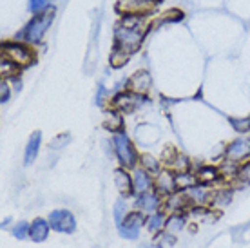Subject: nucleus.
<instances>
[{"instance_id": "obj_1", "label": "nucleus", "mask_w": 250, "mask_h": 248, "mask_svg": "<svg viewBox=\"0 0 250 248\" xmlns=\"http://www.w3.org/2000/svg\"><path fill=\"white\" fill-rule=\"evenodd\" d=\"M145 37V24L144 19L138 15H125L124 19L120 20L114 31V47L125 51L132 55L134 51L142 45Z\"/></svg>"}, {"instance_id": "obj_2", "label": "nucleus", "mask_w": 250, "mask_h": 248, "mask_svg": "<svg viewBox=\"0 0 250 248\" xmlns=\"http://www.w3.org/2000/svg\"><path fill=\"white\" fill-rule=\"evenodd\" d=\"M114 154L118 158L120 167L124 168H136V163H140V156H138L134 145H132L131 138L125 132H118L113 138Z\"/></svg>"}, {"instance_id": "obj_3", "label": "nucleus", "mask_w": 250, "mask_h": 248, "mask_svg": "<svg viewBox=\"0 0 250 248\" xmlns=\"http://www.w3.org/2000/svg\"><path fill=\"white\" fill-rule=\"evenodd\" d=\"M53 19H55V11H53V9L40 13L38 17H35V19L24 27L22 38L29 43H38L44 38L45 31L49 29V25L53 24Z\"/></svg>"}, {"instance_id": "obj_4", "label": "nucleus", "mask_w": 250, "mask_h": 248, "mask_svg": "<svg viewBox=\"0 0 250 248\" xmlns=\"http://www.w3.org/2000/svg\"><path fill=\"white\" fill-rule=\"evenodd\" d=\"M2 56H6L7 60H11L15 65L22 67H29L35 62V55L27 45L22 43H13V42H4L2 43Z\"/></svg>"}, {"instance_id": "obj_5", "label": "nucleus", "mask_w": 250, "mask_h": 248, "mask_svg": "<svg viewBox=\"0 0 250 248\" xmlns=\"http://www.w3.org/2000/svg\"><path fill=\"white\" fill-rule=\"evenodd\" d=\"M47 221H49L51 228L55 230V232H58V234H67V236H71V234L76 232V217L67 208L51 210Z\"/></svg>"}, {"instance_id": "obj_6", "label": "nucleus", "mask_w": 250, "mask_h": 248, "mask_svg": "<svg viewBox=\"0 0 250 248\" xmlns=\"http://www.w3.org/2000/svg\"><path fill=\"white\" fill-rule=\"evenodd\" d=\"M145 223H147V217L144 216V212H129V216L118 225L120 237H124L127 241H134L140 237V230H142V227H145Z\"/></svg>"}, {"instance_id": "obj_7", "label": "nucleus", "mask_w": 250, "mask_h": 248, "mask_svg": "<svg viewBox=\"0 0 250 248\" xmlns=\"http://www.w3.org/2000/svg\"><path fill=\"white\" fill-rule=\"evenodd\" d=\"M154 192H158L162 198H169L174 192H178V186H176V172L170 168L160 170L154 178Z\"/></svg>"}, {"instance_id": "obj_8", "label": "nucleus", "mask_w": 250, "mask_h": 248, "mask_svg": "<svg viewBox=\"0 0 250 248\" xmlns=\"http://www.w3.org/2000/svg\"><path fill=\"white\" fill-rule=\"evenodd\" d=\"M250 158V140L249 138H238L227 147L225 160L229 163H239Z\"/></svg>"}, {"instance_id": "obj_9", "label": "nucleus", "mask_w": 250, "mask_h": 248, "mask_svg": "<svg viewBox=\"0 0 250 248\" xmlns=\"http://www.w3.org/2000/svg\"><path fill=\"white\" fill-rule=\"evenodd\" d=\"M134 207H136V210L144 212V214H147V216H150V214H154V212H160L163 207V201H162V196L158 192H154V190H149V192L145 194H140L136 198V203H134Z\"/></svg>"}, {"instance_id": "obj_10", "label": "nucleus", "mask_w": 250, "mask_h": 248, "mask_svg": "<svg viewBox=\"0 0 250 248\" xmlns=\"http://www.w3.org/2000/svg\"><path fill=\"white\" fill-rule=\"evenodd\" d=\"M188 201L192 207H210L212 205V198H214V190H210L207 185H194L192 188L185 190Z\"/></svg>"}, {"instance_id": "obj_11", "label": "nucleus", "mask_w": 250, "mask_h": 248, "mask_svg": "<svg viewBox=\"0 0 250 248\" xmlns=\"http://www.w3.org/2000/svg\"><path fill=\"white\" fill-rule=\"evenodd\" d=\"M132 185H134V194L140 196L149 190H154V178L142 167H136L132 170Z\"/></svg>"}, {"instance_id": "obj_12", "label": "nucleus", "mask_w": 250, "mask_h": 248, "mask_svg": "<svg viewBox=\"0 0 250 248\" xmlns=\"http://www.w3.org/2000/svg\"><path fill=\"white\" fill-rule=\"evenodd\" d=\"M144 96L142 94H136V93H131V91H127V93H122V94H116L113 98V109L120 112H131L134 107L138 105V102H144Z\"/></svg>"}, {"instance_id": "obj_13", "label": "nucleus", "mask_w": 250, "mask_h": 248, "mask_svg": "<svg viewBox=\"0 0 250 248\" xmlns=\"http://www.w3.org/2000/svg\"><path fill=\"white\" fill-rule=\"evenodd\" d=\"M127 85H129V91H131V93H136L144 96V94H147L150 91L152 80H150V75L147 71H138V73H134V75L129 78Z\"/></svg>"}, {"instance_id": "obj_14", "label": "nucleus", "mask_w": 250, "mask_h": 248, "mask_svg": "<svg viewBox=\"0 0 250 248\" xmlns=\"http://www.w3.org/2000/svg\"><path fill=\"white\" fill-rule=\"evenodd\" d=\"M114 183L122 198H129L134 194V185H132V174L127 172V168L120 167L114 170Z\"/></svg>"}, {"instance_id": "obj_15", "label": "nucleus", "mask_w": 250, "mask_h": 248, "mask_svg": "<svg viewBox=\"0 0 250 248\" xmlns=\"http://www.w3.org/2000/svg\"><path fill=\"white\" fill-rule=\"evenodd\" d=\"M154 6H156L154 0H129V2H124V4H118V9H122L125 15L142 17L145 13H149Z\"/></svg>"}, {"instance_id": "obj_16", "label": "nucleus", "mask_w": 250, "mask_h": 248, "mask_svg": "<svg viewBox=\"0 0 250 248\" xmlns=\"http://www.w3.org/2000/svg\"><path fill=\"white\" fill-rule=\"evenodd\" d=\"M40 145H42V132L40 130H35L29 140H27V145H25V152H24V165L29 167L33 165V162L37 160L38 152H40Z\"/></svg>"}, {"instance_id": "obj_17", "label": "nucleus", "mask_w": 250, "mask_h": 248, "mask_svg": "<svg viewBox=\"0 0 250 248\" xmlns=\"http://www.w3.org/2000/svg\"><path fill=\"white\" fill-rule=\"evenodd\" d=\"M163 207L174 214V212H185L192 205H190V201H188L187 194L182 192V190H178V192H174L172 196L165 198V205Z\"/></svg>"}, {"instance_id": "obj_18", "label": "nucleus", "mask_w": 250, "mask_h": 248, "mask_svg": "<svg viewBox=\"0 0 250 248\" xmlns=\"http://www.w3.org/2000/svg\"><path fill=\"white\" fill-rule=\"evenodd\" d=\"M49 230L51 225L47 219L44 217H37L31 223V234H29V239H33L35 243H42L49 237Z\"/></svg>"}, {"instance_id": "obj_19", "label": "nucleus", "mask_w": 250, "mask_h": 248, "mask_svg": "<svg viewBox=\"0 0 250 248\" xmlns=\"http://www.w3.org/2000/svg\"><path fill=\"white\" fill-rule=\"evenodd\" d=\"M104 127H105L109 132H124V118H122V112L116 111V109H111V111L105 112V120H104Z\"/></svg>"}, {"instance_id": "obj_20", "label": "nucleus", "mask_w": 250, "mask_h": 248, "mask_svg": "<svg viewBox=\"0 0 250 248\" xmlns=\"http://www.w3.org/2000/svg\"><path fill=\"white\" fill-rule=\"evenodd\" d=\"M185 225H187V216H185V212H174V214L167 216L165 232H169V234L176 236V234H180V230L185 228Z\"/></svg>"}, {"instance_id": "obj_21", "label": "nucleus", "mask_w": 250, "mask_h": 248, "mask_svg": "<svg viewBox=\"0 0 250 248\" xmlns=\"http://www.w3.org/2000/svg\"><path fill=\"white\" fill-rule=\"evenodd\" d=\"M196 180L201 185H212L219 180V170L216 167H210V165H205V167H200L198 172H196Z\"/></svg>"}, {"instance_id": "obj_22", "label": "nucleus", "mask_w": 250, "mask_h": 248, "mask_svg": "<svg viewBox=\"0 0 250 248\" xmlns=\"http://www.w3.org/2000/svg\"><path fill=\"white\" fill-rule=\"evenodd\" d=\"M165 223H167V216H165V212H154V214H150L147 216V230H149L150 234H158V232H162L165 230Z\"/></svg>"}, {"instance_id": "obj_23", "label": "nucleus", "mask_w": 250, "mask_h": 248, "mask_svg": "<svg viewBox=\"0 0 250 248\" xmlns=\"http://www.w3.org/2000/svg\"><path fill=\"white\" fill-rule=\"evenodd\" d=\"M165 162H167V165L170 167V170H174L176 174L188 172V168H190V162H188L183 154H178V152H176L172 158H165Z\"/></svg>"}, {"instance_id": "obj_24", "label": "nucleus", "mask_w": 250, "mask_h": 248, "mask_svg": "<svg viewBox=\"0 0 250 248\" xmlns=\"http://www.w3.org/2000/svg\"><path fill=\"white\" fill-rule=\"evenodd\" d=\"M194 185H198V180H196V174H190V172H180L176 174V186H178V190H188V188H192Z\"/></svg>"}, {"instance_id": "obj_25", "label": "nucleus", "mask_w": 250, "mask_h": 248, "mask_svg": "<svg viewBox=\"0 0 250 248\" xmlns=\"http://www.w3.org/2000/svg\"><path fill=\"white\" fill-rule=\"evenodd\" d=\"M230 201H232V190L230 188H219V190H214L212 205L227 207V205H230Z\"/></svg>"}, {"instance_id": "obj_26", "label": "nucleus", "mask_w": 250, "mask_h": 248, "mask_svg": "<svg viewBox=\"0 0 250 248\" xmlns=\"http://www.w3.org/2000/svg\"><path fill=\"white\" fill-rule=\"evenodd\" d=\"M129 56H131L129 53H125V51L118 49V47H114L113 53H111V56H109V63H111L114 69H120V67H124L125 63H127Z\"/></svg>"}, {"instance_id": "obj_27", "label": "nucleus", "mask_w": 250, "mask_h": 248, "mask_svg": "<svg viewBox=\"0 0 250 248\" xmlns=\"http://www.w3.org/2000/svg\"><path fill=\"white\" fill-rule=\"evenodd\" d=\"M113 214H114V223H116V227H118L122 221H124L125 217L129 216V205L125 203V199L124 198H120L116 203H114V210H113Z\"/></svg>"}, {"instance_id": "obj_28", "label": "nucleus", "mask_w": 250, "mask_h": 248, "mask_svg": "<svg viewBox=\"0 0 250 248\" xmlns=\"http://www.w3.org/2000/svg\"><path fill=\"white\" fill-rule=\"evenodd\" d=\"M140 167L147 170L149 174H158L160 172V163L156 162V158H152L150 154H142L140 156Z\"/></svg>"}, {"instance_id": "obj_29", "label": "nucleus", "mask_w": 250, "mask_h": 248, "mask_svg": "<svg viewBox=\"0 0 250 248\" xmlns=\"http://www.w3.org/2000/svg\"><path fill=\"white\" fill-rule=\"evenodd\" d=\"M19 65H15L11 60H7L6 56H2V60H0V71H2V76L4 78H15V76L19 75Z\"/></svg>"}, {"instance_id": "obj_30", "label": "nucleus", "mask_w": 250, "mask_h": 248, "mask_svg": "<svg viewBox=\"0 0 250 248\" xmlns=\"http://www.w3.org/2000/svg\"><path fill=\"white\" fill-rule=\"evenodd\" d=\"M11 234H13V237H17V239H20V241H22V239H27L29 234H31V223L20 221V223H17L11 228Z\"/></svg>"}, {"instance_id": "obj_31", "label": "nucleus", "mask_w": 250, "mask_h": 248, "mask_svg": "<svg viewBox=\"0 0 250 248\" xmlns=\"http://www.w3.org/2000/svg\"><path fill=\"white\" fill-rule=\"evenodd\" d=\"M230 125L234 127V130L245 134V132L250 130V116H245V118H230Z\"/></svg>"}, {"instance_id": "obj_32", "label": "nucleus", "mask_w": 250, "mask_h": 248, "mask_svg": "<svg viewBox=\"0 0 250 248\" xmlns=\"http://www.w3.org/2000/svg\"><path fill=\"white\" fill-rule=\"evenodd\" d=\"M236 178H238L241 183H247V185H250V160H249V162H245L243 165L238 168Z\"/></svg>"}, {"instance_id": "obj_33", "label": "nucleus", "mask_w": 250, "mask_h": 248, "mask_svg": "<svg viewBox=\"0 0 250 248\" xmlns=\"http://www.w3.org/2000/svg\"><path fill=\"white\" fill-rule=\"evenodd\" d=\"M69 142H71V136H69V134H58V136L51 142V149H62Z\"/></svg>"}, {"instance_id": "obj_34", "label": "nucleus", "mask_w": 250, "mask_h": 248, "mask_svg": "<svg viewBox=\"0 0 250 248\" xmlns=\"http://www.w3.org/2000/svg\"><path fill=\"white\" fill-rule=\"evenodd\" d=\"M156 241L162 245V247H167V245H174V241H176V237L172 236V234H169V232H160V234H156Z\"/></svg>"}, {"instance_id": "obj_35", "label": "nucleus", "mask_w": 250, "mask_h": 248, "mask_svg": "<svg viewBox=\"0 0 250 248\" xmlns=\"http://www.w3.org/2000/svg\"><path fill=\"white\" fill-rule=\"evenodd\" d=\"M49 2L51 0H29V9H31L33 13H40L49 6Z\"/></svg>"}, {"instance_id": "obj_36", "label": "nucleus", "mask_w": 250, "mask_h": 248, "mask_svg": "<svg viewBox=\"0 0 250 248\" xmlns=\"http://www.w3.org/2000/svg\"><path fill=\"white\" fill-rule=\"evenodd\" d=\"M9 89H11L9 83L6 80H2V83H0V103H6L7 100H9V94H11Z\"/></svg>"}, {"instance_id": "obj_37", "label": "nucleus", "mask_w": 250, "mask_h": 248, "mask_svg": "<svg viewBox=\"0 0 250 248\" xmlns=\"http://www.w3.org/2000/svg\"><path fill=\"white\" fill-rule=\"evenodd\" d=\"M104 98H105V87H98V93H96V105H104Z\"/></svg>"}, {"instance_id": "obj_38", "label": "nucleus", "mask_w": 250, "mask_h": 248, "mask_svg": "<svg viewBox=\"0 0 250 248\" xmlns=\"http://www.w3.org/2000/svg\"><path fill=\"white\" fill-rule=\"evenodd\" d=\"M167 20H182L183 19V13L182 11H178V9H172V11H169L167 15Z\"/></svg>"}]
</instances>
